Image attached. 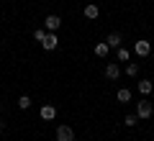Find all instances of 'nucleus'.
Returning a JSON list of instances; mask_svg holds the SVG:
<instances>
[{"mask_svg": "<svg viewBox=\"0 0 154 141\" xmlns=\"http://www.w3.org/2000/svg\"><path fill=\"white\" fill-rule=\"evenodd\" d=\"M126 75H131V77H134V75H139V64H136V62H131V64L126 67Z\"/></svg>", "mask_w": 154, "mask_h": 141, "instance_id": "obj_15", "label": "nucleus"}, {"mask_svg": "<svg viewBox=\"0 0 154 141\" xmlns=\"http://www.w3.org/2000/svg\"><path fill=\"white\" fill-rule=\"evenodd\" d=\"M57 141H75V131L69 126H59L57 128Z\"/></svg>", "mask_w": 154, "mask_h": 141, "instance_id": "obj_1", "label": "nucleus"}, {"mask_svg": "<svg viewBox=\"0 0 154 141\" xmlns=\"http://www.w3.org/2000/svg\"><path fill=\"white\" fill-rule=\"evenodd\" d=\"M105 77H108V80H116V77H118V64L110 62V64L105 67Z\"/></svg>", "mask_w": 154, "mask_h": 141, "instance_id": "obj_9", "label": "nucleus"}, {"mask_svg": "<svg viewBox=\"0 0 154 141\" xmlns=\"http://www.w3.org/2000/svg\"><path fill=\"white\" fill-rule=\"evenodd\" d=\"M136 115H139V118H149V115H152V103L141 100V103L136 105Z\"/></svg>", "mask_w": 154, "mask_h": 141, "instance_id": "obj_3", "label": "nucleus"}, {"mask_svg": "<svg viewBox=\"0 0 154 141\" xmlns=\"http://www.w3.org/2000/svg\"><path fill=\"white\" fill-rule=\"evenodd\" d=\"M108 49H110V46H108V44H105V41L95 44V54H98V57H108Z\"/></svg>", "mask_w": 154, "mask_h": 141, "instance_id": "obj_10", "label": "nucleus"}, {"mask_svg": "<svg viewBox=\"0 0 154 141\" xmlns=\"http://www.w3.org/2000/svg\"><path fill=\"white\" fill-rule=\"evenodd\" d=\"M41 44H44V49H46V51L57 49V33H54V31H46V38H44Z\"/></svg>", "mask_w": 154, "mask_h": 141, "instance_id": "obj_5", "label": "nucleus"}, {"mask_svg": "<svg viewBox=\"0 0 154 141\" xmlns=\"http://www.w3.org/2000/svg\"><path fill=\"white\" fill-rule=\"evenodd\" d=\"M152 90H154L152 80H141V82H139V92H141V95H149Z\"/></svg>", "mask_w": 154, "mask_h": 141, "instance_id": "obj_8", "label": "nucleus"}, {"mask_svg": "<svg viewBox=\"0 0 154 141\" xmlns=\"http://www.w3.org/2000/svg\"><path fill=\"white\" fill-rule=\"evenodd\" d=\"M18 108H31V98H28V95H21V98H18Z\"/></svg>", "mask_w": 154, "mask_h": 141, "instance_id": "obj_13", "label": "nucleus"}, {"mask_svg": "<svg viewBox=\"0 0 154 141\" xmlns=\"http://www.w3.org/2000/svg\"><path fill=\"white\" fill-rule=\"evenodd\" d=\"M85 18H98V5H95V3L85 5Z\"/></svg>", "mask_w": 154, "mask_h": 141, "instance_id": "obj_11", "label": "nucleus"}, {"mask_svg": "<svg viewBox=\"0 0 154 141\" xmlns=\"http://www.w3.org/2000/svg\"><path fill=\"white\" fill-rule=\"evenodd\" d=\"M123 123H126V126H136V123H139V115H126Z\"/></svg>", "mask_w": 154, "mask_h": 141, "instance_id": "obj_16", "label": "nucleus"}, {"mask_svg": "<svg viewBox=\"0 0 154 141\" xmlns=\"http://www.w3.org/2000/svg\"><path fill=\"white\" fill-rule=\"evenodd\" d=\"M128 100H131V92H128L126 87H123V90H118V103H128Z\"/></svg>", "mask_w": 154, "mask_h": 141, "instance_id": "obj_12", "label": "nucleus"}, {"mask_svg": "<svg viewBox=\"0 0 154 141\" xmlns=\"http://www.w3.org/2000/svg\"><path fill=\"white\" fill-rule=\"evenodd\" d=\"M118 59H121V62H128V51L121 49V46H118Z\"/></svg>", "mask_w": 154, "mask_h": 141, "instance_id": "obj_17", "label": "nucleus"}, {"mask_svg": "<svg viewBox=\"0 0 154 141\" xmlns=\"http://www.w3.org/2000/svg\"><path fill=\"white\" fill-rule=\"evenodd\" d=\"M121 41H123V38H121V33H110V36L105 38V44H108L110 49H118V46H121Z\"/></svg>", "mask_w": 154, "mask_h": 141, "instance_id": "obj_6", "label": "nucleus"}, {"mask_svg": "<svg viewBox=\"0 0 154 141\" xmlns=\"http://www.w3.org/2000/svg\"><path fill=\"white\" fill-rule=\"evenodd\" d=\"M54 115H57V108H54V105H44V108H41V118H44V121H51Z\"/></svg>", "mask_w": 154, "mask_h": 141, "instance_id": "obj_7", "label": "nucleus"}, {"mask_svg": "<svg viewBox=\"0 0 154 141\" xmlns=\"http://www.w3.org/2000/svg\"><path fill=\"white\" fill-rule=\"evenodd\" d=\"M33 38H36V41H44L46 38V28H36V31H33Z\"/></svg>", "mask_w": 154, "mask_h": 141, "instance_id": "obj_14", "label": "nucleus"}, {"mask_svg": "<svg viewBox=\"0 0 154 141\" xmlns=\"http://www.w3.org/2000/svg\"><path fill=\"white\" fill-rule=\"evenodd\" d=\"M134 51H136L139 57H149V51H152V44H149V41H136Z\"/></svg>", "mask_w": 154, "mask_h": 141, "instance_id": "obj_4", "label": "nucleus"}, {"mask_svg": "<svg viewBox=\"0 0 154 141\" xmlns=\"http://www.w3.org/2000/svg\"><path fill=\"white\" fill-rule=\"evenodd\" d=\"M59 26H62V18L59 16H46L44 18V28H46V31H57Z\"/></svg>", "mask_w": 154, "mask_h": 141, "instance_id": "obj_2", "label": "nucleus"}]
</instances>
